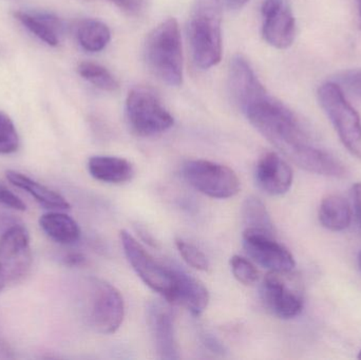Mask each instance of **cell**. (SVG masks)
Masks as SVG:
<instances>
[{
	"label": "cell",
	"instance_id": "7c38bea8",
	"mask_svg": "<svg viewBox=\"0 0 361 360\" xmlns=\"http://www.w3.org/2000/svg\"><path fill=\"white\" fill-rule=\"evenodd\" d=\"M262 36L269 46L290 48L296 37V19L286 0H264L261 6Z\"/></svg>",
	"mask_w": 361,
	"mask_h": 360
},
{
	"label": "cell",
	"instance_id": "44dd1931",
	"mask_svg": "<svg viewBox=\"0 0 361 360\" xmlns=\"http://www.w3.org/2000/svg\"><path fill=\"white\" fill-rule=\"evenodd\" d=\"M78 40L84 50L99 52L111 39V32L106 23L97 19H84L78 27Z\"/></svg>",
	"mask_w": 361,
	"mask_h": 360
},
{
	"label": "cell",
	"instance_id": "603a6c76",
	"mask_svg": "<svg viewBox=\"0 0 361 360\" xmlns=\"http://www.w3.org/2000/svg\"><path fill=\"white\" fill-rule=\"evenodd\" d=\"M78 72L84 80L101 90L114 92L120 87L118 80L112 75L111 72L99 63H92V61H82L78 65Z\"/></svg>",
	"mask_w": 361,
	"mask_h": 360
},
{
	"label": "cell",
	"instance_id": "9c48e42d",
	"mask_svg": "<svg viewBox=\"0 0 361 360\" xmlns=\"http://www.w3.org/2000/svg\"><path fill=\"white\" fill-rule=\"evenodd\" d=\"M183 173L195 190L212 199L233 198L241 187L239 178L233 169L212 161H187Z\"/></svg>",
	"mask_w": 361,
	"mask_h": 360
},
{
	"label": "cell",
	"instance_id": "5bb4252c",
	"mask_svg": "<svg viewBox=\"0 0 361 360\" xmlns=\"http://www.w3.org/2000/svg\"><path fill=\"white\" fill-rule=\"evenodd\" d=\"M148 325L158 356L161 359H179L175 321L171 311L158 302L150 304L148 308Z\"/></svg>",
	"mask_w": 361,
	"mask_h": 360
},
{
	"label": "cell",
	"instance_id": "9a60e30c",
	"mask_svg": "<svg viewBox=\"0 0 361 360\" xmlns=\"http://www.w3.org/2000/svg\"><path fill=\"white\" fill-rule=\"evenodd\" d=\"M175 274V300L173 304H182L191 314L200 316L209 304V293L205 285L185 271L173 268Z\"/></svg>",
	"mask_w": 361,
	"mask_h": 360
},
{
	"label": "cell",
	"instance_id": "ba28073f",
	"mask_svg": "<svg viewBox=\"0 0 361 360\" xmlns=\"http://www.w3.org/2000/svg\"><path fill=\"white\" fill-rule=\"evenodd\" d=\"M120 237L125 256L137 276L152 291L169 304H173L176 290L173 266H166L158 261L127 230H122Z\"/></svg>",
	"mask_w": 361,
	"mask_h": 360
},
{
	"label": "cell",
	"instance_id": "e0dca14e",
	"mask_svg": "<svg viewBox=\"0 0 361 360\" xmlns=\"http://www.w3.org/2000/svg\"><path fill=\"white\" fill-rule=\"evenodd\" d=\"M6 179L17 188L25 190L30 196L33 197L36 202L39 203L44 209H51V211H68L70 209L69 202L61 194L38 183L35 180L31 179L23 173L8 170L6 171Z\"/></svg>",
	"mask_w": 361,
	"mask_h": 360
},
{
	"label": "cell",
	"instance_id": "f1b7e54d",
	"mask_svg": "<svg viewBox=\"0 0 361 360\" xmlns=\"http://www.w3.org/2000/svg\"><path fill=\"white\" fill-rule=\"evenodd\" d=\"M109 1L129 15L139 14L145 6V0H109Z\"/></svg>",
	"mask_w": 361,
	"mask_h": 360
},
{
	"label": "cell",
	"instance_id": "5b68a950",
	"mask_svg": "<svg viewBox=\"0 0 361 360\" xmlns=\"http://www.w3.org/2000/svg\"><path fill=\"white\" fill-rule=\"evenodd\" d=\"M87 319L97 333L114 334L125 318V302L121 292L103 279L88 281L86 299Z\"/></svg>",
	"mask_w": 361,
	"mask_h": 360
},
{
	"label": "cell",
	"instance_id": "7a4b0ae2",
	"mask_svg": "<svg viewBox=\"0 0 361 360\" xmlns=\"http://www.w3.org/2000/svg\"><path fill=\"white\" fill-rule=\"evenodd\" d=\"M222 6L220 0H195L191 8L187 36L201 69H210L222 58Z\"/></svg>",
	"mask_w": 361,
	"mask_h": 360
},
{
	"label": "cell",
	"instance_id": "6da1fadb",
	"mask_svg": "<svg viewBox=\"0 0 361 360\" xmlns=\"http://www.w3.org/2000/svg\"><path fill=\"white\" fill-rule=\"evenodd\" d=\"M228 87L248 122L293 164L324 177L347 175L345 164L316 144L300 118L267 91L241 55L231 59Z\"/></svg>",
	"mask_w": 361,
	"mask_h": 360
},
{
	"label": "cell",
	"instance_id": "4fadbf2b",
	"mask_svg": "<svg viewBox=\"0 0 361 360\" xmlns=\"http://www.w3.org/2000/svg\"><path fill=\"white\" fill-rule=\"evenodd\" d=\"M257 185L269 196H283L294 181L292 168L276 152H267L259 159L255 171Z\"/></svg>",
	"mask_w": 361,
	"mask_h": 360
},
{
	"label": "cell",
	"instance_id": "1f68e13d",
	"mask_svg": "<svg viewBox=\"0 0 361 360\" xmlns=\"http://www.w3.org/2000/svg\"><path fill=\"white\" fill-rule=\"evenodd\" d=\"M63 261L67 266H80L86 262V258L80 253H70L63 258Z\"/></svg>",
	"mask_w": 361,
	"mask_h": 360
},
{
	"label": "cell",
	"instance_id": "30bf717a",
	"mask_svg": "<svg viewBox=\"0 0 361 360\" xmlns=\"http://www.w3.org/2000/svg\"><path fill=\"white\" fill-rule=\"evenodd\" d=\"M31 266L29 232L21 225L11 226L0 237V285L23 280Z\"/></svg>",
	"mask_w": 361,
	"mask_h": 360
},
{
	"label": "cell",
	"instance_id": "8fae6325",
	"mask_svg": "<svg viewBox=\"0 0 361 360\" xmlns=\"http://www.w3.org/2000/svg\"><path fill=\"white\" fill-rule=\"evenodd\" d=\"M243 247L247 255L262 268L271 271L294 270L296 262L290 252L276 241L275 235L245 228Z\"/></svg>",
	"mask_w": 361,
	"mask_h": 360
},
{
	"label": "cell",
	"instance_id": "4316f807",
	"mask_svg": "<svg viewBox=\"0 0 361 360\" xmlns=\"http://www.w3.org/2000/svg\"><path fill=\"white\" fill-rule=\"evenodd\" d=\"M337 78L345 88L361 97V69L341 72Z\"/></svg>",
	"mask_w": 361,
	"mask_h": 360
},
{
	"label": "cell",
	"instance_id": "836d02e7",
	"mask_svg": "<svg viewBox=\"0 0 361 360\" xmlns=\"http://www.w3.org/2000/svg\"><path fill=\"white\" fill-rule=\"evenodd\" d=\"M222 6H226L228 10L238 11L246 6L250 0H220Z\"/></svg>",
	"mask_w": 361,
	"mask_h": 360
},
{
	"label": "cell",
	"instance_id": "484cf974",
	"mask_svg": "<svg viewBox=\"0 0 361 360\" xmlns=\"http://www.w3.org/2000/svg\"><path fill=\"white\" fill-rule=\"evenodd\" d=\"M231 273L233 277L244 285H252L259 280V272L255 264L242 256L235 255L231 258Z\"/></svg>",
	"mask_w": 361,
	"mask_h": 360
},
{
	"label": "cell",
	"instance_id": "f546056e",
	"mask_svg": "<svg viewBox=\"0 0 361 360\" xmlns=\"http://www.w3.org/2000/svg\"><path fill=\"white\" fill-rule=\"evenodd\" d=\"M352 200H353L354 213L361 230V183L354 184L352 187Z\"/></svg>",
	"mask_w": 361,
	"mask_h": 360
},
{
	"label": "cell",
	"instance_id": "d590c367",
	"mask_svg": "<svg viewBox=\"0 0 361 360\" xmlns=\"http://www.w3.org/2000/svg\"><path fill=\"white\" fill-rule=\"evenodd\" d=\"M358 266H360V268L361 271V252L360 253V255H358Z\"/></svg>",
	"mask_w": 361,
	"mask_h": 360
},
{
	"label": "cell",
	"instance_id": "ffe728a7",
	"mask_svg": "<svg viewBox=\"0 0 361 360\" xmlns=\"http://www.w3.org/2000/svg\"><path fill=\"white\" fill-rule=\"evenodd\" d=\"M15 18L23 23L31 33L49 46H56L59 44V30L61 25L59 18L50 14L23 12L14 13Z\"/></svg>",
	"mask_w": 361,
	"mask_h": 360
},
{
	"label": "cell",
	"instance_id": "83f0119b",
	"mask_svg": "<svg viewBox=\"0 0 361 360\" xmlns=\"http://www.w3.org/2000/svg\"><path fill=\"white\" fill-rule=\"evenodd\" d=\"M0 204L15 211H25V204L21 199L1 183H0Z\"/></svg>",
	"mask_w": 361,
	"mask_h": 360
},
{
	"label": "cell",
	"instance_id": "2e32d148",
	"mask_svg": "<svg viewBox=\"0 0 361 360\" xmlns=\"http://www.w3.org/2000/svg\"><path fill=\"white\" fill-rule=\"evenodd\" d=\"M91 177L108 184H123L135 175V167L126 159L112 156H95L89 160Z\"/></svg>",
	"mask_w": 361,
	"mask_h": 360
},
{
	"label": "cell",
	"instance_id": "d6a6232c",
	"mask_svg": "<svg viewBox=\"0 0 361 360\" xmlns=\"http://www.w3.org/2000/svg\"><path fill=\"white\" fill-rule=\"evenodd\" d=\"M204 344H205V346H207V348L210 349V350L214 353H224V347H223V345L221 344L216 337H212V336L210 335H205V337H204Z\"/></svg>",
	"mask_w": 361,
	"mask_h": 360
},
{
	"label": "cell",
	"instance_id": "d4e9b609",
	"mask_svg": "<svg viewBox=\"0 0 361 360\" xmlns=\"http://www.w3.org/2000/svg\"><path fill=\"white\" fill-rule=\"evenodd\" d=\"M176 245L183 260L191 268L197 271H207L209 268V261L199 247L180 238L176 239Z\"/></svg>",
	"mask_w": 361,
	"mask_h": 360
},
{
	"label": "cell",
	"instance_id": "3957f363",
	"mask_svg": "<svg viewBox=\"0 0 361 360\" xmlns=\"http://www.w3.org/2000/svg\"><path fill=\"white\" fill-rule=\"evenodd\" d=\"M144 58L158 80L171 87L183 82V50L179 23L169 18L157 25L146 38Z\"/></svg>",
	"mask_w": 361,
	"mask_h": 360
},
{
	"label": "cell",
	"instance_id": "8992f818",
	"mask_svg": "<svg viewBox=\"0 0 361 360\" xmlns=\"http://www.w3.org/2000/svg\"><path fill=\"white\" fill-rule=\"evenodd\" d=\"M127 124L139 137H154L169 130L173 116L149 89L137 87L128 93L125 106Z\"/></svg>",
	"mask_w": 361,
	"mask_h": 360
},
{
	"label": "cell",
	"instance_id": "4dcf8cb0",
	"mask_svg": "<svg viewBox=\"0 0 361 360\" xmlns=\"http://www.w3.org/2000/svg\"><path fill=\"white\" fill-rule=\"evenodd\" d=\"M14 352L0 330V359H14Z\"/></svg>",
	"mask_w": 361,
	"mask_h": 360
},
{
	"label": "cell",
	"instance_id": "cb8c5ba5",
	"mask_svg": "<svg viewBox=\"0 0 361 360\" xmlns=\"http://www.w3.org/2000/svg\"><path fill=\"white\" fill-rule=\"evenodd\" d=\"M19 148V137L10 116L0 111V154H14Z\"/></svg>",
	"mask_w": 361,
	"mask_h": 360
},
{
	"label": "cell",
	"instance_id": "8d00e7d4",
	"mask_svg": "<svg viewBox=\"0 0 361 360\" xmlns=\"http://www.w3.org/2000/svg\"><path fill=\"white\" fill-rule=\"evenodd\" d=\"M358 359H361V351L360 352V355H358Z\"/></svg>",
	"mask_w": 361,
	"mask_h": 360
},
{
	"label": "cell",
	"instance_id": "277c9868",
	"mask_svg": "<svg viewBox=\"0 0 361 360\" xmlns=\"http://www.w3.org/2000/svg\"><path fill=\"white\" fill-rule=\"evenodd\" d=\"M317 97L341 143L353 156L361 159L360 116L348 101L343 88L335 82H326L318 88Z\"/></svg>",
	"mask_w": 361,
	"mask_h": 360
},
{
	"label": "cell",
	"instance_id": "d6986e66",
	"mask_svg": "<svg viewBox=\"0 0 361 360\" xmlns=\"http://www.w3.org/2000/svg\"><path fill=\"white\" fill-rule=\"evenodd\" d=\"M39 225L49 238L61 244H72L80 237L78 222L70 216L59 211L42 215L39 219Z\"/></svg>",
	"mask_w": 361,
	"mask_h": 360
},
{
	"label": "cell",
	"instance_id": "e575fe53",
	"mask_svg": "<svg viewBox=\"0 0 361 360\" xmlns=\"http://www.w3.org/2000/svg\"><path fill=\"white\" fill-rule=\"evenodd\" d=\"M358 11H360V15L361 18V0H357Z\"/></svg>",
	"mask_w": 361,
	"mask_h": 360
},
{
	"label": "cell",
	"instance_id": "ac0fdd59",
	"mask_svg": "<svg viewBox=\"0 0 361 360\" xmlns=\"http://www.w3.org/2000/svg\"><path fill=\"white\" fill-rule=\"evenodd\" d=\"M318 217L320 223L326 230L343 232L351 224V206L341 194H329L322 201Z\"/></svg>",
	"mask_w": 361,
	"mask_h": 360
},
{
	"label": "cell",
	"instance_id": "52a82bcc",
	"mask_svg": "<svg viewBox=\"0 0 361 360\" xmlns=\"http://www.w3.org/2000/svg\"><path fill=\"white\" fill-rule=\"evenodd\" d=\"M261 298L265 308L278 318H295L305 306L302 281L293 270L271 271L263 279Z\"/></svg>",
	"mask_w": 361,
	"mask_h": 360
},
{
	"label": "cell",
	"instance_id": "7402d4cb",
	"mask_svg": "<svg viewBox=\"0 0 361 360\" xmlns=\"http://www.w3.org/2000/svg\"><path fill=\"white\" fill-rule=\"evenodd\" d=\"M243 220L246 228L275 235V228L271 215L264 203L257 197L246 199L243 205Z\"/></svg>",
	"mask_w": 361,
	"mask_h": 360
}]
</instances>
